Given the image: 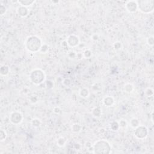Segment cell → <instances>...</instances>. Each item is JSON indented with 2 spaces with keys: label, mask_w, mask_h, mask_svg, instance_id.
Returning a JSON list of instances; mask_svg holds the SVG:
<instances>
[{
  "label": "cell",
  "mask_w": 154,
  "mask_h": 154,
  "mask_svg": "<svg viewBox=\"0 0 154 154\" xmlns=\"http://www.w3.org/2000/svg\"><path fill=\"white\" fill-rule=\"evenodd\" d=\"M6 137H7L6 132L3 129H1V131H0V141H3L5 140Z\"/></svg>",
  "instance_id": "obj_21"
},
{
  "label": "cell",
  "mask_w": 154,
  "mask_h": 154,
  "mask_svg": "<svg viewBox=\"0 0 154 154\" xmlns=\"http://www.w3.org/2000/svg\"><path fill=\"white\" fill-rule=\"evenodd\" d=\"M81 127L79 124H75L72 125V131L74 132H78L81 131Z\"/></svg>",
  "instance_id": "obj_18"
},
{
  "label": "cell",
  "mask_w": 154,
  "mask_h": 154,
  "mask_svg": "<svg viewBox=\"0 0 154 154\" xmlns=\"http://www.w3.org/2000/svg\"><path fill=\"white\" fill-rule=\"evenodd\" d=\"M80 44V38L75 34L70 35L67 38V44L70 47H75Z\"/></svg>",
  "instance_id": "obj_7"
},
{
  "label": "cell",
  "mask_w": 154,
  "mask_h": 154,
  "mask_svg": "<svg viewBox=\"0 0 154 154\" xmlns=\"http://www.w3.org/2000/svg\"><path fill=\"white\" fill-rule=\"evenodd\" d=\"M119 127L122 128H125L127 127V122L126 121V120L125 119H122L121 121L119 122Z\"/></svg>",
  "instance_id": "obj_22"
},
{
  "label": "cell",
  "mask_w": 154,
  "mask_h": 154,
  "mask_svg": "<svg viewBox=\"0 0 154 154\" xmlns=\"http://www.w3.org/2000/svg\"><path fill=\"white\" fill-rule=\"evenodd\" d=\"M30 78L34 84L39 85L45 80V74L42 69H35L31 72Z\"/></svg>",
  "instance_id": "obj_4"
},
{
  "label": "cell",
  "mask_w": 154,
  "mask_h": 154,
  "mask_svg": "<svg viewBox=\"0 0 154 154\" xmlns=\"http://www.w3.org/2000/svg\"><path fill=\"white\" fill-rule=\"evenodd\" d=\"M42 42L41 38L37 36H30L28 37L25 41L26 49L31 52L40 51Z\"/></svg>",
  "instance_id": "obj_1"
},
{
  "label": "cell",
  "mask_w": 154,
  "mask_h": 154,
  "mask_svg": "<svg viewBox=\"0 0 154 154\" xmlns=\"http://www.w3.org/2000/svg\"><path fill=\"white\" fill-rule=\"evenodd\" d=\"M10 122L13 125H19L22 122L23 116L19 111H14L10 114L9 117Z\"/></svg>",
  "instance_id": "obj_6"
},
{
  "label": "cell",
  "mask_w": 154,
  "mask_h": 154,
  "mask_svg": "<svg viewBox=\"0 0 154 154\" xmlns=\"http://www.w3.org/2000/svg\"><path fill=\"white\" fill-rule=\"evenodd\" d=\"M9 71H10V68L7 65H3L0 68V73L3 76H6L9 73Z\"/></svg>",
  "instance_id": "obj_12"
},
{
  "label": "cell",
  "mask_w": 154,
  "mask_h": 154,
  "mask_svg": "<svg viewBox=\"0 0 154 154\" xmlns=\"http://www.w3.org/2000/svg\"><path fill=\"white\" fill-rule=\"evenodd\" d=\"M31 124L33 127H38L41 124V121H40L38 119H34L32 120Z\"/></svg>",
  "instance_id": "obj_19"
},
{
  "label": "cell",
  "mask_w": 154,
  "mask_h": 154,
  "mask_svg": "<svg viewBox=\"0 0 154 154\" xmlns=\"http://www.w3.org/2000/svg\"><path fill=\"white\" fill-rule=\"evenodd\" d=\"M110 128L113 131H117L120 128L119 122H113L110 124Z\"/></svg>",
  "instance_id": "obj_17"
},
{
  "label": "cell",
  "mask_w": 154,
  "mask_h": 154,
  "mask_svg": "<svg viewBox=\"0 0 154 154\" xmlns=\"http://www.w3.org/2000/svg\"><path fill=\"white\" fill-rule=\"evenodd\" d=\"M18 3H19L20 6L28 7L33 5L35 3V1L34 0H19V1H18Z\"/></svg>",
  "instance_id": "obj_11"
},
{
  "label": "cell",
  "mask_w": 154,
  "mask_h": 154,
  "mask_svg": "<svg viewBox=\"0 0 154 154\" xmlns=\"http://www.w3.org/2000/svg\"><path fill=\"white\" fill-rule=\"evenodd\" d=\"M17 13H18V14L20 16L26 17L29 13V10L28 9H27V7L20 6L19 7H18V9H17Z\"/></svg>",
  "instance_id": "obj_9"
},
{
  "label": "cell",
  "mask_w": 154,
  "mask_h": 154,
  "mask_svg": "<svg viewBox=\"0 0 154 154\" xmlns=\"http://www.w3.org/2000/svg\"><path fill=\"white\" fill-rule=\"evenodd\" d=\"M6 12H7V8L5 7V6L1 4V7H0V14H1V16L4 15L6 13Z\"/></svg>",
  "instance_id": "obj_23"
},
{
  "label": "cell",
  "mask_w": 154,
  "mask_h": 154,
  "mask_svg": "<svg viewBox=\"0 0 154 154\" xmlns=\"http://www.w3.org/2000/svg\"><path fill=\"white\" fill-rule=\"evenodd\" d=\"M125 91L127 93H131L132 90H134V86L132 84L130 83H127L125 85L124 87Z\"/></svg>",
  "instance_id": "obj_15"
},
{
  "label": "cell",
  "mask_w": 154,
  "mask_h": 154,
  "mask_svg": "<svg viewBox=\"0 0 154 154\" xmlns=\"http://www.w3.org/2000/svg\"><path fill=\"white\" fill-rule=\"evenodd\" d=\"M147 43L149 46H153L154 44V40H153V37L150 36L149 37L147 38Z\"/></svg>",
  "instance_id": "obj_25"
},
{
  "label": "cell",
  "mask_w": 154,
  "mask_h": 154,
  "mask_svg": "<svg viewBox=\"0 0 154 154\" xmlns=\"http://www.w3.org/2000/svg\"><path fill=\"white\" fill-rule=\"evenodd\" d=\"M103 103L107 107H111L114 103V98L112 96H107L104 98Z\"/></svg>",
  "instance_id": "obj_10"
},
{
  "label": "cell",
  "mask_w": 154,
  "mask_h": 154,
  "mask_svg": "<svg viewBox=\"0 0 154 154\" xmlns=\"http://www.w3.org/2000/svg\"><path fill=\"white\" fill-rule=\"evenodd\" d=\"M148 135V129L145 126L140 125L135 128L134 135L138 139H144Z\"/></svg>",
  "instance_id": "obj_5"
},
{
  "label": "cell",
  "mask_w": 154,
  "mask_h": 154,
  "mask_svg": "<svg viewBox=\"0 0 154 154\" xmlns=\"http://www.w3.org/2000/svg\"><path fill=\"white\" fill-rule=\"evenodd\" d=\"M125 8L129 13H134L138 10L137 1H129L125 4Z\"/></svg>",
  "instance_id": "obj_8"
},
{
  "label": "cell",
  "mask_w": 154,
  "mask_h": 154,
  "mask_svg": "<svg viewBox=\"0 0 154 154\" xmlns=\"http://www.w3.org/2000/svg\"><path fill=\"white\" fill-rule=\"evenodd\" d=\"M66 140L63 137H60L58 138L57 141V145L60 147H63L66 144Z\"/></svg>",
  "instance_id": "obj_20"
},
{
  "label": "cell",
  "mask_w": 154,
  "mask_h": 154,
  "mask_svg": "<svg viewBox=\"0 0 154 154\" xmlns=\"http://www.w3.org/2000/svg\"><path fill=\"white\" fill-rule=\"evenodd\" d=\"M130 125L131 127L135 128L140 125V121L137 118H132L130 121Z\"/></svg>",
  "instance_id": "obj_14"
},
{
  "label": "cell",
  "mask_w": 154,
  "mask_h": 154,
  "mask_svg": "<svg viewBox=\"0 0 154 154\" xmlns=\"http://www.w3.org/2000/svg\"><path fill=\"white\" fill-rule=\"evenodd\" d=\"M111 149L110 144L105 140H99L93 145L94 153H110Z\"/></svg>",
  "instance_id": "obj_2"
},
{
  "label": "cell",
  "mask_w": 154,
  "mask_h": 154,
  "mask_svg": "<svg viewBox=\"0 0 154 154\" xmlns=\"http://www.w3.org/2000/svg\"><path fill=\"white\" fill-rule=\"evenodd\" d=\"M80 96L83 98H86L89 96V90L88 89L83 88L80 90Z\"/></svg>",
  "instance_id": "obj_13"
},
{
  "label": "cell",
  "mask_w": 154,
  "mask_h": 154,
  "mask_svg": "<svg viewBox=\"0 0 154 154\" xmlns=\"http://www.w3.org/2000/svg\"><path fill=\"white\" fill-rule=\"evenodd\" d=\"M138 10L143 13H152L154 10L153 0H139L137 1Z\"/></svg>",
  "instance_id": "obj_3"
},
{
  "label": "cell",
  "mask_w": 154,
  "mask_h": 154,
  "mask_svg": "<svg viewBox=\"0 0 154 154\" xmlns=\"http://www.w3.org/2000/svg\"><path fill=\"white\" fill-rule=\"evenodd\" d=\"M92 114L95 117H100L101 115V110L99 107H96L92 110Z\"/></svg>",
  "instance_id": "obj_16"
},
{
  "label": "cell",
  "mask_w": 154,
  "mask_h": 154,
  "mask_svg": "<svg viewBox=\"0 0 154 154\" xmlns=\"http://www.w3.org/2000/svg\"><path fill=\"white\" fill-rule=\"evenodd\" d=\"M83 55H84V57H86V58H89L92 56V52H91V51L89 50H86L84 52Z\"/></svg>",
  "instance_id": "obj_24"
},
{
  "label": "cell",
  "mask_w": 154,
  "mask_h": 154,
  "mask_svg": "<svg viewBox=\"0 0 154 154\" xmlns=\"http://www.w3.org/2000/svg\"><path fill=\"white\" fill-rule=\"evenodd\" d=\"M121 47H122V44L120 42H115L114 44V48L115 50H119V49L121 48Z\"/></svg>",
  "instance_id": "obj_26"
}]
</instances>
